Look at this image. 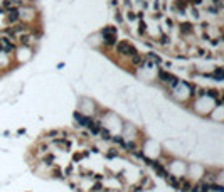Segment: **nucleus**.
<instances>
[{
  "instance_id": "1",
  "label": "nucleus",
  "mask_w": 224,
  "mask_h": 192,
  "mask_svg": "<svg viewBox=\"0 0 224 192\" xmlns=\"http://www.w3.org/2000/svg\"><path fill=\"white\" fill-rule=\"evenodd\" d=\"M155 78L158 79V83H160V84H164L169 91H172L173 88L180 83V79H179L175 74H172L170 71H167V69H160V68H157Z\"/></svg>"
},
{
  "instance_id": "3",
  "label": "nucleus",
  "mask_w": 224,
  "mask_h": 192,
  "mask_svg": "<svg viewBox=\"0 0 224 192\" xmlns=\"http://www.w3.org/2000/svg\"><path fill=\"white\" fill-rule=\"evenodd\" d=\"M115 51L118 52V56H121V57H128V59L138 52V51H137V47L133 46L131 42H128V41H118L116 46H115Z\"/></svg>"
},
{
  "instance_id": "6",
  "label": "nucleus",
  "mask_w": 224,
  "mask_h": 192,
  "mask_svg": "<svg viewBox=\"0 0 224 192\" xmlns=\"http://www.w3.org/2000/svg\"><path fill=\"white\" fill-rule=\"evenodd\" d=\"M180 34H184V35H190V34H194L195 30H194V24L192 22H182L180 26Z\"/></svg>"
},
{
  "instance_id": "8",
  "label": "nucleus",
  "mask_w": 224,
  "mask_h": 192,
  "mask_svg": "<svg viewBox=\"0 0 224 192\" xmlns=\"http://www.w3.org/2000/svg\"><path fill=\"white\" fill-rule=\"evenodd\" d=\"M123 20H125V19H123L121 12H120V10H116V12H115V22H118V24H123Z\"/></svg>"
},
{
  "instance_id": "7",
  "label": "nucleus",
  "mask_w": 224,
  "mask_h": 192,
  "mask_svg": "<svg viewBox=\"0 0 224 192\" xmlns=\"http://www.w3.org/2000/svg\"><path fill=\"white\" fill-rule=\"evenodd\" d=\"M125 19H127L128 22H137V20H138V17H137V14H135V12H130V10L127 12V17H125Z\"/></svg>"
},
{
  "instance_id": "2",
  "label": "nucleus",
  "mask_w": 224,
  "mask_h": 192,
  "mask_svg": "<svg viewBox=\"0 0 224 192\" xmlns=\"http://www.w3.org/2000/svg\"><path fill=\"white\" fill-rule=\"evenodd\" d=\"M98 35L101 37V44L105 47L115 49V46H116V42H118V30H116V27L108 26V27H105Z\"/></svg>"
},
{
  "instance_id": "5",
  "label": "nucleus",
  "mask_w": 224,
  "mask_h": 192,
  "mask_svg": "<svg viewBox=\"0 0 224 192\" xmlns=\"http://www.w3.org/2000/svg\"><path fill=\"white\" fill-rule=\"evenodd\" d=\"M209 78H211V79H216V81H222V78H224V69L221 68V66H217V68L211 69Z\"/></svg>"
},
{
  "instance_id": "4",
  "label": "nucleus",
  "mask_w": 224,
  "mask_h": 192,
  "mask_svg": "<svg viewBox=\"0 0 224 192\" xmlns=\"http://www.w3.org/2000/svg\"><path fill=\"white\" fill-rule=\"evenodd\" d=\"M192 184H194V182H192L190 179H187V177H180V179H179V185H177L175 190H179V192H190Z\"/></svg>"
}]
</instances>
